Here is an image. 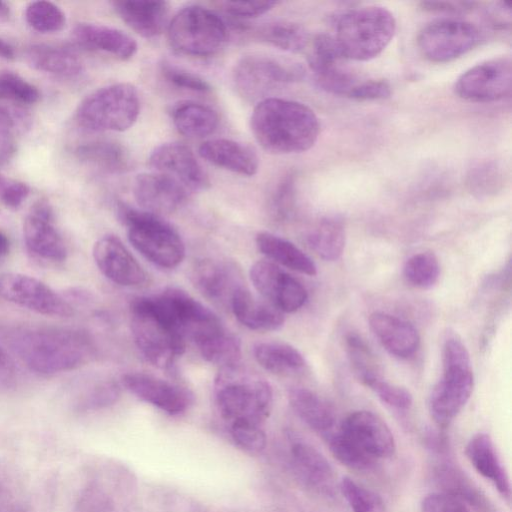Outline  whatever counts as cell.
Listing matches in <instances>:
<instances>
[{"label":"cell","mask_w":512,"mask_h":512,"mask_svg":"<svg viewBox=\"0 0 512 512\" xmlns=\"http://www.w3.org/2000/svg\"><path fill=\"white\" fill-rule=\"evenodd\" d=\"M23 238L28 251L41 260L60 263L67 258V246L46 200L35 202L29 209L23 222Z\"/></svg>","instance_id":"9a60e30c"},{"label":"cell","mask_w":512,"mask_h":512,"mask_svg":"<svg viewBox=\"0 0 512 512\" xmlns=\"http://www.w3.org/2000/svg\"><path fill=\"white\" fill-rule=\"evenodd\" d=\"M404 277L412 286L420 289L433 287L438 281L440 266L432 252L414 254L404 264Z\"/></svg>","instance_id":"60d3db41"},{"label":"cell","mask_w":512,"mask_h":512,"mask_svg":"<svg viewBox=\"0 0 512 512\" xmlns=\"http://www.w3.org/2000/svg\"><path fill=\"white\" fill-rule=\"evenodd\" d=\"M443 375L429 396V411L440 426L449 425L468 402L474 386L470 354L457 335L443 345Z\"/></svg>","instance_id":"8992f818"},{"label":"cell","mask_w":512,"mask_h":512,"mask_svg":"<svg viewBox=\"0 0 512 512\" xmlns=\"http://www.w3.org/2000/svg\"><path fill=\"white\" fill-rule=\"evenodd\" d=\"M121 382L133 395L169 415L182 414L194 402V396L187 388L150 374L126 373Z\"/></svg>","instance_id":"d6986e66"},{"label":"cell","mask_w":512,"mask_h":512,"mask_svg":"<svg viewBox=\"0 0 512 512\" xmlns=\"http://www.w3.org/2000/svg\"><path fill=\"white\" fill-rule=\"evenodd\" d=\"M177 131L189 138H204L213 134L219 117L211 107L192 101L176 104L171 111Z\"/></svg>","instance_id":"836d02e7"},{"label":"cell","mask_w":512,"mask_h":512,"mask_svg":"<svg viewBox=\"0 0 512 512\" xmlns=\"http://www.w3.org/2000/svg\"><path fill=\"white\" fill-rule=\"evenodd\" d=\"M254 138L267 152L294 154L309 150L316 143L320 124L307 105L281 98H264L250 118Z\"/></svg>","instance_id":"7a4b0ae2"},{"label":"cell","mask_w":512,"mask_h":512,"mask_svg":"<svg viewBox=\"0 0 512 512\" xmlns=\"http://www.w3.org/2000/svg\"><path fill=\"white\" fill-rule=\"evenodd\" d=\"M0 57L7 60L14 57L12 46L2 39H0Z\"/></svg>","instance_id":"94428289"},{"label":"cell","mask_w":512,"mask_h":512,"mask_svg":"<svg viewBox=\"0 0 512 512\" xmlns=\"http://www.w3.org/2000/svg\"><path fill=\"white\" fill-rule=\"evenodd\" d=\"M28 110L0 102V166L7 165L17 151L16 133L30 127Z\"/></svg>","instance_id":"74e56055"},{"label":"cell","mask_w":512,"mask_h":512,"mask_svg":"<svg viewBox=\"0 0 512 512\" xmlns=\"http://www.w3.org/2000/svg\"><path fill=\"white\" fill-rule=\"evenodd\" d=\"M230 310L245 327L258 332L274 331L284 324V313L265 299L254 296L246 286L232 296Z\"/></svg>","instance_id":"484cf974"},{"label":"cell","mask_w":512,"mask_h":512,"mask_svg":"<svg viewBox=\"0 0 512 512\" xmlns=\"http://www.w3.org/2000/svg\"><path fill=\"white\" fill-rule=\"evenodd\" d=\"M131 331L143 357L155 367L170 368L185 350L186 341L160 315L150 297L130 303Z\"/></svg>","instance_id":"ba28073f"},{"label":"cell","mask_w":512,"mask_h":512,"mask_svg":"<svg viewBox=\"0 0 512 512\" xmlns=\"http://www.w3.org/2000/svg\"><path fill=\"white\" fill-rule=\"evenodd\" d=\"M149 165L155 170L172 177L188 191L205 190L210 180L193 151L179 142L163 143L149 156Z\"/></svg>","instance_id":"ac0fdd59"},{"label":"cell","mask_w":512,"mask_h":512,"mask_svg":"<svg viewBox=\"0 0 512 512\" xmlns=\"http://www.w3.org/2000/svg\"><path fill=\"white\" fill-rule=\"evenodd\" d=\"M39 99L40 92L37 87L18 73L0 72V102L27 108Z\"/></svg>","instance_id":"ab89813d"},{"label":"cell","mask_w":512,"mask_h":512,"mask_svg":"<svg viewBox=\"0 0 512 512\" xmlns=\"http://www.w3.org/2000/svg\"><path fill=\"white\" fill-rule=\"evenodd\" d=\"M339 431L372 460L387 458L395 452V440L386 423L370 411L349 414Z\"/></svg>","instance_id":"ffe728a7"},{"label":"cell","mask_w":512,"mask_h":512,"mask_svg":"<svg viewBox=\"0 0 512 512\" xmlns=\"http://www.w3.org/2000/svg\"><path fill=\"white\" fill-rule=\"evenodd\" d=\"M512 88L510 57L490 59L463 72L454 85L455 94L477 103L495 102L509 96Z\"/></svg>","instance_id":"5bb4252c"},{"label":"cell","mask_w":512,"mask_h":512,"mask_svg":"<svg viewBox=\"0 0 512 512\" xmlns=\"http://www.w3.org/2000/svg\"><path fill=\"white\" fill-rule=\"evenodd\" d=\"M228 29L218 14L201 6L188 5L168 24V40L178 53L206 57L217 53L226 43Z\"/></svg>","instance_id":"9c48e42d"},{"label":"cell","mask_w":512,"mask_h":512,"mask_svg":"<svg viewBox=\"0 0 512 512\" xmlns=\"http://www.w3.org/2000/svg\"><path fill=\"white\" fill-rule=\"evenodd\" d=\"M0 297L7 302L51 317H72L74 307L39 279L15 272L0 275Z\"/></svg>","instance_id":"4fadbf2b"},{"label":"cell","mask_w":512,"mask_h":512,"mask_svg":"<svg viewBox=\"0 0 512 512\" xmlns=\"http://www.w3.org/2000/svg\"><path fill=\"white\" fill-rule=\"evenodd\" d=\"M150 298L156 310L185 341L194 343L223 327L213 311L179 288H167Z\"/></svg>","instance_id":"8fae6325"},{"label":"cell","mask_w":512,"mask_h":512,"mask_svg":"<svg viewBox=\"0 0 512 512\" xmlns=\"http://www.w3.org/2000/svg\"><path fill=\"white\" fill-rule=\"evenodd\" d=\"M198 152L207 162L243 176H253L259 168L256 153L249 146L234 140H207L200 145Z\"/></svg>","instance_id":"d4e9b609"},{"label":"cell","mask_w":512,"mask_h":512,"mask_svg":"<svg viewBox=\"0 0 512 512\" xmlns=\"http://www.w3.org/2000/svg\"><path fill=\"white\" fill-rule=\"evenodd\" d=\"M256 37L283 51L297 53L309 43L307 31L300 24L275 21L264 24L255 31Z\"/></svg>","instance_id":"f35d334b"},{"label":"cell","mask_w":512,"mask_h":512,"mask_svg":"<svg viewBox=\"0 0 512 512\" xmlns=\"http://www.w3.org/2000/svg\"><path fill=\"white\" fill-rule=\"evenodd\" d=\"M119 17L138 35L153 38L160 35L168 23L169 4L165 1H114Z\"/></svg>","instance_id":"83f0119b"},{"label":"cell","mask_w":512,"mask_h":512,"mask_svg":"<svg viewBox=\"0 0 512 512\" xmlns=\"http://www.w3.org/2000/svg\"><path fill=\"white\" fill-rule=\"evenodd\" d=\"M391 95L390 85L384 80H361L349 98L358 101H375L386 99Z\"/></svg>","instance_id":"9f6ffc18"},{"label":"cell","mask_w":512,"mask_h":512,"mask_svg":"<svg viewBox=\"0 0 512 512\" xmlns=\"http://www.w3.org/2000/svg\"><path fill=\"white\" fill-rule=\"evenodd\" d=\"M9 15V7L0 1V17L6 18Z\"/></svg>","instance_id":"be15d7a7"},{"label":"cell","mask_w":512,"mask_h":512,"mask_svg":"<svg viewBox=\"0 0 512 512\" xmlns=\"http://www.w3.org/2000/svg\"><path fill=\"white\" fill-rule=\"evenodd\" d=\"M339 487L352 512H385L382 498L351 478L344 477Z\"/></svg>","instance_id":"7bdbcfd3"},{"label":"cell","mask_w":512,"mask_h":512,"mask_svg":"<svg viewBox=\"0 0 512 512\" xmlns=\"http://www.w3.org/2000/svg\"><path fill=\"white\" fill-rule=\"evenodd\" d=\"M330 451L343 465L356 470L368 469L374 463L370 457L353 444L339 429L327 436Z\"/></svg>","instance_id":"ee69618b"},{"label":"cell","mask_w":512,"mask_h":512,"mask_svg":"<svg viewBox=\"0 0 512 512\" xmlns=\"http://www.w3.org/2000/svg\"><path fill=\"white\" fill-rule=\"evenodd\" d=\"M480 39V31L473 23L459 19H442L426 25L419 32L417 45L427 60L444 63L466 54Z\"/></svg>","instance_id":"7c38bea8"},{"label":"cell","mask_w":512,"mask_h":512,"mask_svg":"<svg viewBox=\"0 0 512 512\" xmlns=\"http://www.w3.org/2000/svg\"><path fill=\"white\" fill-rule=\"evenodd\" d=\"M75 155L83 164L106 174H122L131 167L127 150L110 140L83 143L76 148Z\"/></svg>","instance_id":"1f68e13d"},{"label":"cell","mask_w":512,"mask_h":512,"mask_svg":"<svg viewBox=\"0 0 512 512\" xmlns=\"http://www.w3.org/2000/svg\"><path fill=\"white\" fill-rule=\"evenodd\" d=\"M72 37L87 50L106 53L122 61L131 59L137 52V43L132 37L105 25L78 23L72 30Z\"/></svg>","instance_id":"603a6c76"},{"label":"cell","mask_w":512,"mask_h":512,"mask_svg":"<svg viewBox=\"0 0 512 512\" xmlns=\"http://www.w3.org/2000/svg\"><path fill=\"white\" fill-rule=\"evenodd\" d=\"M361 382L393 408L406 410L412 405L413 398L409 390L385 380L379 373L367 376Z\"/></svg>","instance_id":"bcb514c9"},{"label":"cell","mask_w":512,"mask_h":512,"mask_svg":"<svg viewBox=\"0 0 512 512\" xmlns=\"http://www.w3.org/2000/svg\"><path fill=\"white\" fill-rule=\"evenodd\" d=\"M395 31L394 15L385 7L371 5L339 14L333 37L344 59L367 61L381 54Z\"/></svg>","instance_id":"277c9868"},{"label":"cell","mask_w":512,"mask_h":512,"mask_svg":"<svg viewBox=\"0 0 512 512\" xmlns=\"http://www.w3.org/2000/svg\"><path fill=\"white\" fill-rule=\"evenodd\" d=\"M253 354L263 369L276 375H294L301 372L306 366L301 352L285 342L257 343L254 346Z\"/></svg>","instance_id":"e575fe53"},{"label":"cell","mask_w":512,"mask_h":512,"mask_svg":"<svg viewBox=\"0 0 512 512\" xmlns=\"http://www.w3.org/2000/svg\"><path fill=\"white\" fill-rule=\"evenodd\" d=\"M421 512H468V510L455 496L434 493L423 499Z\"/></svg>","instance_id":"6f0895ef"},{"label":"cell","mask_w":512,"mask_h":512,"mask_svg":"<svg viewBox=\"0 0 512 512\" xmlns=\"http://www.w3.org/2000/svg\"><path fill=\"white\" fill-rule=\"evenodd\" d=\"M229 433L237 446L251 453H258L265 448L266 435L262 426L235 425L229 427Z\"/></svg>","instance_id":"816d5d0a"},{"label":"cell","mask_w":512,"mask_h":512,"mask_svg":"<svg viewBox=\"0 0 512 512\" xmlns=\"http://www.w3.org/2000/svg\"><path fill=\"white\" fill-rule=\"evenodd\" d=\"M465 453L475 470L489 480L503 497L509 499V477L491 437L486 433L474 435L467 443Z\"/></svg>","instance_id":"f1b7e54d"},{"label":"cell","mask_w":512,"mask_h":512,"mask_svg":"<svg viewBox=\"0 0 512 512\" xmlns=\"http://www.w3.org/2000/svg\"><path fill=\"white\" fill-rule=\"evenodd\" d=\"M288 400L297 416L311 429L326 436L334 431V410L318 394L307 388L294 387L288 392Z\"/></svg>","instance_id":"4dcf8cb0"},{"label":"cell","mask_w":512,"mask_h":512,"mask_svg":"<svg viewBox=\"0 0 512 512\" xmlns=\"http://www.w3.org/2000/svg\"><path fill=\"white\" fill-rule=\"evenodd\" d=\"M258 250L273 263H278L301 274L313 276L317 273L314 261L292 242L267 231L255 237Z\"/></svg>","instance_id":"d6a6232c"},{"label":"cell","mask_w":512,"mask_h":512,"mask_svg":"<svg viewBox=\"0 0 512 512\" xmlns=\"http://www.w3.org/2000/svg\"><path fill=\"white\" fill-rule=\"evenodd\" d=\"M161 73L169 83L178 88L200 93L211 91L210 84L201 76L172 63L163 62Z\"/></svg>","instance_id":"681fc988"},{"label":"cell","mask_w":512,"mask_h":512,"mask_svg":"<svg viewBox=\"0 0 512 512\" xmlns=\"http://www.w3.org/2000/svg\"><path fill=\"white\" fill-rule=\"evenodd\" d=\"M120 396V387L115 381H105L95 386L82 402L84 409H98L113 404Z\"/></svg>","instance_id":"11a10c76"},{"label":"cell","mask_w":512,"mask_h":512,"mask_svg":"<svg viewBox=\"0 0 512 512\" xmlns=\"http://www.w3.org/2000/svg\"><path fill=\"white\" fill-rule=\"evenodd\" d=\"M369 325L381 345L395 357L409 358L419 347L418 331L399 317L385 312H374L369 318Z\"/></svg>","instance_id":"cb8c5ba5"},{"label":"cell","mask_w":512,"mask_h":512,"mask_svg":"<svg viewBox=\"0 0 512 512\" xmlns=\"http://www.w3.org/2000/svg\"><path fill=\"white\" fill-rule=\"evenodd\" d=\"M10 249V242L6 234L0 231V259L6 256Z\"/></svg>","instance_id":"6125c7cd"},{"label":"cell","mask_w":512,"mask_h":512,"mask_svg":"<svg viewBox=\"0 0 512 512\" xmlns=\"http://www.w3.org/2000/svg\"><path fill=\"white\" fill-rule=\"evenodd\" d=\"M314 75L315 81L321 89L348 98L361 81L353 73L343 69L340 64Z\"/></svg>","instance_id":"7dc6e473"},{"label":"cell","mask_w":512,"mask_h":512,"mask_svg":"<svg viewBox=\"0 0 512 512\" xmlns=\"http://www.w3.org/2000/svg\"><path fill=\"white\" fill-rule=\"evenodd\" d=\"M133 193L144 211L158 216L176 211L188 197V190L182 184L159 172L139 174L134 180Z\"/></svg>","instance_id":"7402d4cb"},{"label":"cell","mask_w":512,"mask_h":512,"mask_svg":"<svg viewBox=\"0 0 512 512\" xmlns=\"http://www.w3.org/2000/svg\"><path fill=\"white\" fill-rule=\"evenodd\" d=\"M214 398L228 428L235 425L262 426L273 403L269 383L239 363L219 369L214 381Z\"/></svg>","instance_id":"3957f363"},{"label":"cell","mask_w":512,"mask_h":512,"mask_svg":"<svg viewBox=\"0 0 512 512\" xmlns=\"http://www.w3.org/2000/svg\"><path fill=\"white\" fill-rule=\"evenodd\" d=\"M93 259L100 272L121 286H137L146 274L122 241L114 235H105L93 245Z\"/></svg>","instance_id":"44dd1931"},{"label":"cell","mask_w":512,"mask_h":512,"mask_svg":"<svg viewBox=\"0 0 512 512\" xmlns=\"http://www.w3.org/2000/svg\"><path fill=\"white\" fill-rule=\"evenodd\" d=\"M295 203V177L288 174L278 183L271 198L270 209L278 220H284L292 213Z\"/></svg>","instance_id":"f907efd6"},{"label":"cell","mask_w":512,"mask_h":512,"mask_svg":"<svg viewBox=\"0 0 512 512\" xmlns=\"http://www.w3.org/2000/svg\"><path fill=\"white\" fill-rule=\"evenodd\" d=\"M304 68L291 60L253 53L241 57L232 78L240 96L248 101L263 100L271 91L303 79Z\"/></svg>","instance_id":"30bf717a"},{"label":"cell","mask_w":512,"mask_h":512,"mask_svg":"<svg viewBox=\"0 0 512 512\" xmlns=\"http://www.w3.org/2000/svg\"><path fill=\"white\" fill-rule=\"evenodd\" d=\"M117 216L126 227L132 246L148 261L161 268L178 266L185 257V245L178 232L160 216L135 209L119 201Z\"/></svg>","instance_id":"5b68a950"},{"label":"cell","mask_w":512,"mask_h":512,"mask_svg":"<svg viewBox=\"0 0 512 512\" xmlns=\"http://www.w3.org/2000/svg\"><path fill=\"white\" fill-rule=\"evenodd\" d=\"M475 3L453 1H426L421 3V8L429 12L460 13L472 10Z\"/></svg>","instance_id":"680465c9"},{"label":"cell","mask_w":512,"mask_h":512,"mask_svg":"<svg viewBox=\"0 0 512 512\" xmlns=\"http://www.w3.org/2000/svg\"><path fill=\"white\" fill-rule=\"evenodd\" d=\"M30 188L27 184L0 174V202L9 209H18L27 199Z\"/></svg>","instance_id":"db71d44e"},{"label":"cell","mask_w":512,"mask_h":512,"mask_svg":"<svg viewBox=\"0 0 512 512\" xmlns=\"http://www.w3.org/2000/svg\"><path fill=\"white\" fill-rule=\"evenodd\" d=\"M25 20L33 30L43 34L59 32L66 24L64 12L49 1L30 2L25 9Z\"/></svg>","instance_id":"b9f144b4"},{"label":"cell","mask_w":512,"mask_h":512,"mask_svg":"<svg viewBox=\"0 0 512 512\" xmlns=\"http://www.w3.org/2000/svg\"><path fill=\"white\" fill-rule=\"evenodd\" d=\"M502 184L500 168L493 162H483L473 167L467 176V186L477 195L496 192Z\"/></svg>","instance_id":"c3c4849f"},{"label":"cell","mask_w":512,"mask_h":512,"mask_svg":"<svg viewBox=\"0 0 512 512\" xmlns=\"http://www.w3.org/2000/svg\"><path fill=\"white\" fill-rule=\"evenodd\" d=\"M219 5L228 15L236 18H254L271 10L275 1H223Z\"/></svg>","instance_id":"f5cc1de1"},{"label":"cell","mask_w":512,"mask_h":512,"mask_svg":"<svg viewBox=\"0 0 512 512\" xmlns=\"http://www.w3.org/2000/svg\"><path fill=\"white\" fill-rule=\"evenodd\" d=\"M250 279L263 299L283 313L299 310L306 302V288L296 278L269 260H259L250 269Z\"/></svg>","instance_id":"2e32d148"},{"label":"cell","mask_w":512,"mask_h":512,"mask_svg":"<svg viewBox=\"0 0 512 512\" xmlns=\"http://www.w3.org/2000/svg\"><path fill=\"white\" fill-rule=\"evenodd\" d=\"M290 457L294 472L308 487L326 494L333 491L334 471L316 448L306 442L295 440L290 446Z\"/></svg>","instance_id":"4316f807"},{"label":"cell","mask_w":512,"mask_h":512,"mask_svg":"<svg viewBox=\"0 0 512 512\" xmlns=\"http://www.w3.org/2000/svg\"><path fill=\"white\" fill-rule=\"evenodd\" d=\"M6 343L33 372L51 375L88 364L96 347L84 330L55 326H20L6 332Z\"/></svg>","instance_id":"6da1fadb"},{"label":"cell","mask_w":512,"mask_h":512,"mask_svg":"<svg viewBox=\"0 0 512 512\" xmlns=\"http://www.w3.org/2000/svg\"><path fill=\"white\" fill-rule=\"evenodd\" d=\"M204 360L220 368L238 364L241 355V341L224 327L194 342Z\"/></svg>","instance_id":"d590c367"},{"label":"cell","mask_w":512,"mask_h":512,"mask_svg":"<svg viewBox=\"0 0 512 512\" xmlns=\"http://www.w3.org/2000/svg\"><path fill=\"white\" fill-rule=\"evenodd\" d=\"M342 60L344 57L333 35L319 34L313 39L308 63L314 74L339 65Z\"/></svg>","instance_id":"f6af8a7d"},{"label":"cell","mask_w":512,"mask_h":512,"mask_svg":"<svg viewBox=\"0 0 512 512\" xmlns=\"http://www.w3.org/2000/svg\"><path fill=\"white\" fill-rule=\"evenodd\" d=\"M345 241V227L337 217L321 219L308 236L311 248L326 261H335L341 257Z\"/></svg>","instance_id":"8d00e7d4"},{"label":"cell","mask_w":512,"mask_h":512,"mask_svg":"<svg viewBox=\"0 0 512 512\" xmlns=\"http://www.w3.org/2000/svg\"><path fill=\"white\" fill-rule=\"evenodd\" d=\"M139 93L130 83H115L87 95L75 111V122L88 132H122L136 122Z\"/></svg>","instance_id":"52a82bcc"},{"label":"cell","mask_w":512,"mask_h":512,"mask_svg":"<svg viewBox=\"0 0 512 512\" xmlns=\"http://www.w3.org/2000/svg\"><path fill=\"white\" fill-rule=\"evenodd\" d=\"M25 57L33 69L60 78H75L83 71L80 57L62 46L33 44L26 49Z\"/></svg>","instance_id":"f546056e"},{"label":"cell","mask_w":512,"mask_h":512,"mask_svg":"<svg viewBox=\"0 0 512 512\" xmlns=\"http://www.w3.org/2000/svg\"><path fill=\"white\" fill-rule=\"evenodd\" d=\"M190 278L206 299L229 309L233 294L245 286L240 268L229 260L201 259L193 265Z\"/></svg>","instance_id":"e0dca14e"},{"label":"cell","mask_w":512,"mask_h":512,"mask_svg":"<svg viewBox=\"0 0 512 512\" xmlns=\"http://www.w3.org/2000/svg\"><path fill=\"white\" fill-rule=\"evenodd\" d=\"M15 380V363L8 352L0 346V389L11 387Z\"/></svg>","instance_id":"91938a15"}]
</instances>
